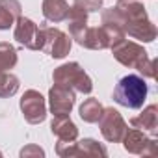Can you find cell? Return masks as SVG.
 <instances>
[{"label":"cell","mask_w":158,"mask_h":158,"mask_svg":"<svg viewBox=\"0 0 158 158\" xmlns=\"http://www.w3.org/2000/svg\"><path fill=\"white\" fill-rule=\"evenodd\" d=\"M19 106L24 121L30 125H39L47 119V102L37 89H26L21 97Z\"/></svg>","instance_id":"cell-10"},{"label":"cell","mask_w":158,"mask_h":158,"mask_svg":"<svg viewBox=\"0 0 158 158\" xmlns=\"http://www.w3.org/2000/svg\"><path fill=\"white\" fill-rule=\"evenodd\" d=\"M110 50H112L114 58L121 65H125L128 69H136L143 78H154V65H156V61L149 58L147 50L139 43L128 41L125 37L119 43H115Z\"/></svg>","instance_id":"cell-2"},{"label":"cell","mask_w":158,"mask_h":158,"mask_svg":"<svg viewBox=\"0 0 158 158\" xmlns=\"http://www.w3.org/2000/svg\"><path fill=\"white\" fill-rule=\"evenodd\" d=\"M88 15H89V13H86L84 10L76 8V6H71L69 15H67V19H65V23H67V26H69V35H71V37H73L76 32H80L82 28L88 26Z\"/></svg>","instance_id":"cell-17"},{"label":"cell","mask_w":158,"mask_h":158,"mask_svg":"<svg viewBox=\"0 0 158 158\" xmlns=\"http://www.w3.org/2000/svg\"><path fill=\"white\" fill-rule=\"evenodd\" d=\"M13 37L17 39V43L28 50H41L43 48V39H45V34H43V23L35 24L32 19L28 17H19L17 23H15V32H13Z\"/></svg>","instance_id":"cell-5"},{"label":"cell","mask_w":158,"mask_h":158,"mask_svg":"<svg viewBox=\"0 0 158 158\" xmlns=\"http://www.w3.org/2000/svg\"><path fill=\"white\" fill-rule=\"evenodd\" d=\"M101 21L102 24L119 26L125 35L143 43H152L158 34L154 23L149 19L145 6L139 0H119L115 6L102 10Z\"/></svg>","instance_id":"cell-1"},{"label":"cell","mask_w":158,"mask_h":158,"mask_svg":"<svg viewBox=\"0 0 158 158\" xmlns=\"http://www.w3.org/2000/svg\"><path fill=\"white\" fill-rule=\"evenodd\" d=\"M52 80H54V84L67 86L73 91L82 93V95H89L93 91L91 76L84 71V67L78 61H69V63L56 67L52 73Z\"/></svg>","instance_id":"cell-4"},{"label":"cell","mask_w":158,"mask_h":158,"mask_svg":"<svg viewBox=\"0 0 158 158\" xmlns=\"http://www.w3.org/2000/svg\"><path fill=\"white\" fill-rule=\"evenodd\" d=\"M50 132L58 138V141H74V139H78V128L71 121L69 115L52 117V121H50Z\"/></svg>","instance_id":"cell-13"},{"label":"cell","mask_w":158,"mask_h":158,"mask_svg":"<svg viewBox=\"0 0 158 158\" xmlns=\"http://www.w3.org/2000/svg\"><path fill=\"white\" fill-rule=\"evenodd\" d=\"M69 10H71V6L65 0H43V4H41L43 17L48 23H54V24L63 23L69 15Z\"/></svg>","instance_id":"cell-14"},{"label":"cell","mask_w":158,"mask_h":158,"mask_svg":"<svg viewBox=\"0 0 158 158\" xmlns=\"http://www.w3.org/2000/svg\"><path fill=\"white\" fill-rule=\"evenodd\" d=\"M0 156H2V152H0Z\"/></svg>","instance_id":"cell-22"},{"label":"cell","mask_w":158,"mask_h":158,"mask_svg":"<svg viewBox=\"0 0 158 158\" xmlns=\"http://www.w3.org/2000/svg\"><path fill=\"white\" fill-rule=\"evenodd\" d=\"M130 125L134 128H139V130L147 132L149 136L156 138L158 136V106L149 104L147 108H143V112L139 115L130 119Z\"/></svg>","instance_id":"cell-12"},{"label":"cell","mask_w":158,"mask_h":158,"mask_svg":"<svg viewBox=\"0 0 158 158\" xmlns=\"http://www.w3.org/2000/svg\"><path fill=\"white\" fill-rule=\"evenodd\" d=\"M74 102H76V91H73L71 88L61 86V84H54L48 89V108H50V114L54 117L69 115Z\"/></svg>","instance_id":"cell-11"},{"label":"cell","mask_w":158,"mask_h":158,"mask_svg":"<svg viewBox=\"0 0 158 158\" xmlns=\"http://www.w3.org/2000/svg\"><path fill=\"white\" fill-rule=\"evenodd\" d=\"M17 50L11 43H0V71H10L17 65Z\"/></svg>","instance_id":"cell-19"},{"label":"cell","mask_w":158,"mask_h":158,"mask_svg":"<svg viewBox=\"0 0 158 158\" xmlns=\"http://www.w3.org/2000/svg\"><path fill=\"white\" fill-rule=\"evenodd\" d=\"M102 110H104V106L99 102V99L89 97V99H86L80 104L78 114H80V119L86 121V123H97L99 117H101V114H102Z\"/></svg>","instance_id":"cell-16"},{"label":"cell","mask_w":158,"mask_h":158,"mask_svg":"<svg viewBox=\"0 0 158 158\" xmlns=\"http://www.w3.org/2000/svg\"><path fill=\"white\" fill-rule=\"evenodd\" d=\"M149 95V86L145 78L139 74H127L117 82L114 88V101L119 106L130 108V110H139L143 108L145 101Z\"/></svg>","instance_id":"cell-3"},{"label":"cell","mask_w":158,"mask_h":158,"mask_svg":"<svg viewBox=\"0 0 158 158\" xmlns=\"http://www.w3.org/2000/svg\"><path fill=\"white\" fill-rule=\"evenodd\" d=\"M123 147L130 154L138 156H154L158 152V143L156 138L147 136V132L139 128H127L123 134Z\"/></svg>","instance_id":"cell-8"},{"label":"cell","mask_w":158,"mask_h":158,"mask_svg":"<svg viewBox=\"0 0 158 158\" xmlns=\"http://www.w3.org/2000/svg\"><path fill=\"white\" fill-rule=\"evenodd\" d=\"M58 156H108V149L93 138H84L80 141H58Z\"/></svg>","instance_id":"cell-7"},{"label":"cell","mask_w":158,"mask_h":158,"mask_svg":"<svg viewBox=\"0 0 158 158\" xmlns=\"http://www.w3.org/2000/svg\"><path fill=\"white\" fill-rule=\"evenodd\" d=\"M23 13L19 0H0V30H10Z\"/></svg>","instance_id":"cell-15"},{"label":"cell","mask_w":158,"mask_h":158,"mask_svg":"<svg viewBox=\"0 0 158 158\" xmlns=\"http://www.w3.org/2000/svg\"><path fill=\"white\" fill-rule=\"evenodd\" d=\"M43 34H45V39H43V48L41 50L47 52L50 58L61 60L71 52L73 39H71L69 34H65L60 28L48 26L47 23H43Z\"/></svg>","instance_id":"cell-6"},{"label":"cell","mask_w":158,"mask_h":158,"mask_svg":"<svg viewBox=\"0 0 158 158\" xmlns=\"http://www.w3.org/2000/svg\"><path fill=\"white\" fill-rule=\"evenodd\" d=\"M97 123H99V128H101L102 138L106 141H110V143H121L123 134L128 128L127 127V121L123 119V115L119 114V110H115L114 106L104 108Z\"/></svg>","instance_id":"cell-9"},{"label":"cell","mask_w":158,"mask_h":158,"mask_svg":"<svg viewBox=\"0 0 158 158\" xmlns=\"http://www.w3.org/2000/svg\"><path fill=\"white\" fill-rule=\"evenodd\" d=\"M73 6H76V8L84 10L86 13H95V11L102 10L104 0H74Z\"/></svg>","instance_id":"cell-20"},{"label":"cell","mask_w":158,"mask_h":158,"mask_svg":"<svg viewBox=\"0 0 158 158\" xmlns=\"http://www.w3.org/2000/svg\"><path fill=\"white\" fill-rule=\"evenodd\" d=\"M21 88L19 78L10 73V71H0V97L2 99H10L13 97Z\"/></svg>","instance_id":"cell-18"},{"label":"cell","mask_w":158,"mask_h":158,"mask_svg":"<svg viewBox=\"0 0 158 158\" xmlns=\"http://www.w3.org/2000/svg\"><path fill=\"white\" fill-rule=\"evenodd\" d=\"M19 154H21V158H39V156H45V151H43L39 145L30 143V145L23 147Z\"/></svg>","instance_id":"cell-21"}]
</instances>
